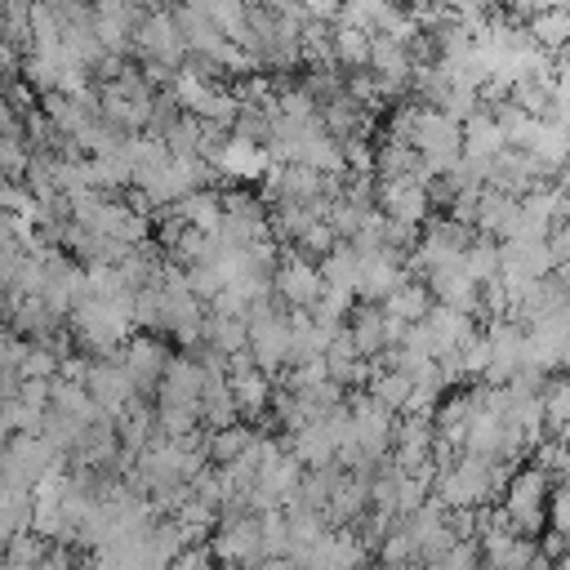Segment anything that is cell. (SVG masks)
I'll return each instance as SVG.
<instances>
[{
	"instance_id": "cell-21",
	"label": "cell",
	"mask_w": 570,
	"mask_h": 570,
	"mask_svg": "<svg viewBox=\"0 0 570 570\" xmlns=\"http://www.w3.org/2000/svg\"><path fill=\"white\" fill-rule=\"evenodd\" d=\"M254 428H240V423H232V428H214L209 436H205V459H214L218 468H227V463H236L249 445H254Z\"/></svg>"
},
{
	"instance_id": "cell-24",
	"label": "cell",
	"mask_w": 570,
	"mask_h": 570,
	"mask_svg": "<svg viewBox=\"0 0 570 570\" xmlns=\"http://www.w3.org/2000/svg\"><path fill=\"white\" fill-rule=\"evenodd\" d=\"M548 254H552V267H566L570 263V218H561L548 232Z\"/></svg>"
},
{
	"instance_id": "cell-9",
	"label": "cell",
	"mask_w": 570,
	"mask_h": 570,
	"mask_svg": "<svg viewBox=\"0 0 570 570\" xmlns=\"http://www.w3.org/2000/svg\"><path fill=\"white\" fill-rule=\"evenodd\" d=\"M272 169V160H267V151L258 147V142H245V138H223V147H218V156H214V174H223V178H263Z\"/></svg>"
},
{
	"instance_id": "cell-23",
	"label": "cell",
	"mask_w": 570,
	"mask_h": 570,
	"mask_svg": "<svg viewBox=\"0 0 570 570\" xmlns=\"http://www.w3.org/2000/svg\"><path fill=\"white\" fill-rule=\"evenodd\" d=\"M548 517H552V530L570 539V481L548 494Z\"/></svg>"
},
{
	"instance_id": "cell-30",
	"label": "cell",
	"mask_w": 570,
	"mask_h": 570,
	"mask_svg": "<svg viewBox=\"0 0 570 570\" xmlns=\"http://www.w3.org/2000/svg\"><path fill=\"white\" fill-rule=\"evenodd\" d=\"M392 4H396V0H392Z\"/></svg>"
},
{
	"instance_id": "cell-3",
	"label": "cell",
	"mask_w": 570,
	"mask_h": 570,
	"mask_svg": "<svg viewBox=\"0 0 570 570\" xmlns=\"http://www.w3.org/2000/svg\"><path fill=\"white\" fill-rule=\"evenodd\" d=\"M321 289H325L321 267H316L307 254L289 249L285 258H276V272H272V294H276L285 307H294V312H312V307L321 303Z\"/></svg>"
},
{
	"instance_id": "cell-15",
	"label": "cell",
	"mask_w": 570,
	"mask_h": 570,
	"mask_svg": "<svg viewBox=\"0 0 570 570\" xmlns=\"http://www.w3.org/2000/svg\"><path fill=\"white\" fill-rule=\"evenodd\" d=\"M428 307H432V294H428V285L423 281H405V285H396L387 298H383V316L387 321H396V325H419L423 316H428Z\"/></svg>"
},
{
	"instance_id": "cell-6",
	"label": "cell",
	"mask_w": 570,
	"mask_h": 570,
	"mask_svg": "<svg viewBox=\"0 0 570 570\" xmlns=\"http://www.w3.org/2000/svg\"><path fill=\"white\" fill-rule=\"evenodd\" d=\"M410 281V267L401 263V254H392V249H370V254H361V289H356V298H365V303H383L396 285H405Z\"/></svg>"
},
{
	"instance_id": "cell-4",
	"label": "cell",
	"mask_w": 570,
	"mask_h": 570,
	"mask_svg": "<svg viewBox=\"0 0 570 570\" xmlns=\"http://www.w3.org/2000/svg\"><path fill=\"white\" fill-rule=\"evenodd\" d=\"M374 209L383 218H396L405 227H419L432 214V191L423 183H414V178H379L374 183Z\"/></svg>"
},
{
	"instance_id": "cell-26",
	"label": "cell",
	"mask_w": 570,
	"mask_h": 570,
	"mask_svg": "<svg viewBox=\"0 0 570 570\" xmlns=\"http://www.w3.org/2000/svg\"><path fill=\"white\" fill-rule=\"evenodd\" d=\"M499 13H508V18H517V22H525L534 9H539V0H490Z\"/></svg>"
},
{
	"instance_id": "cell-10",
	"label": "cell",
	"mask_w": 570,
	"mask_h": 570,
	"mask_svg": "<svg viewBox=\"0 0 570 570\" xmlns=\"http://www.w3.org/2000/svg\"><path fill=\"white\" fill-rule=\"evenodd\" d=\"M472 227H476L481 236L508 240V236H512V227H517V196L494 191V187H481V196H476V214H472Z\"/></svg>"
},
{
	"instance_id": "cell-25",
	"label": "cell",
	"mask_w": 570,
	"mask_h": 570,
	"mask_svg": "<svg viewBox=\"0 0 570 570\" xmlns=\"http://www.w3.org/2000/svg\"><path fill=\"white\" fill-rule=\"evenodd\" d=\"M298 9H303V18L307 22H338V9H343V0H298Z\"/></svg>"
},
{
	"instance_id": "cell-11",
	"label": "cell",
	"mask_w": 570,
	"mask_h": 570,
	"mask_svg": "<svg viewBox=\"0 0 570 570\" xmlns=\"http://www.w3.org/2000/svg\"><path fill=\"white\" fill-rule=\"evenodd\" d=\"M508 147L503 129H499V116L490 107H476L468 120H463V156L468 160H494L499 151Z\"/></svg>"
},
{
	"instance_id": "cell-8",
	"label": "cell",
	"mask_w": 570,
	"mask_h": 570,
	"mask_svg": "<svg viewBox=\"0 0 570 570\" xmlns=\"http://www.w3.org/2000/svg\"><path fill=\"white\" fill-rule=\"evenodd\" d=\"M116 361H120V370L129 374V383H134V392H156L160 387V374H165V365H169V356H165V347L156 343V338H129L120 352H116Z\"/></svg>"
},
{
	"instance_id": "cell-20",
	"label": "cell",
	"mask_w": 570,
	"mask_h": 570,
	"mask_svg": "<svg viewBox=\"0 0 570 570\" xmlns=\"http://www.w3.org/2000/svg\"><path fill=\"white\" fill-rule=\"evenodd\" d=\"M499 267H503V258H499V240L476 232V236L468 240V249H463V272H468L476 285H490V281H499Z\"/></svg>"
},
{
	"instance_id": "cell-5",
	"label": "cell",
	"mask_w": 570,
	"mask_h": 570,
	"mask_svg": "<svg viewBox=\"0 0 570 570\" xmlns=\"http://www.w3.org/2000/svg\"><path fill=\"white\" fill-rule=\"evenodd\" d=\"M85 392H89V401L98 405V414H107V419H116L129 401H138V392H134V383H129V374L120 370V361L116 356H98V361H85Z\"/></svg>"
},
{
	"instance_id": "cell-16",
	"label": "cell",
	"mask_w": 570,
	"mask_h": 570,
	"mask_svg": "<svg viewBox=\"0 0 570 570\" xmlns=\"http://www.w3.org/2000/svg\"><path fill=\"white\" fill-rule=\"evenodd\" d=\"M174 214H178L191 232L218 236V223H223V196H218V191H209V187H200V191L183 196V200L174 205Z\"/></svg>"
},
{
	"instance_id": "cell-28",
	"label": "cell",
	"mask_w": 570,
	"mask_h": 570,
	"mask_svg": "<svg viewBox=\"0 0 570 570\" xmlns=\"http://www.w3.org/2000/svg\"><path fill=\"white\" fill-rule=\"evenodd\" d=\"M561 472H566V481H570V441H561Z\"/></svg>"
},
{
	"instance_id": "cell-19",
	"label": "cell",
	"mask_w": 570,
	"mask_h": 570,
	"mask_svg": "<svg viewBox=\"0 0 570 570\" xmlns=\"http://www.w3.org/2000/svg\"><path fill=\"white\" fill-rule=\"evenodd\" d=\"M191 9H200L227 40H245V22H249V0H187Z\"/></svg>"
},
{
	"instance_id": "cell-27",
	"label": "cell",
	"mask_w": 570,
	"mask_h": 570,
	"mask_svg": "<svg viewBox=\"0 0 570 570\" xmlns=\"http://www.w3.org/2000/svg\"><path fill=\"white\" fill-rule=\"evenodd\" d=\"M557 187H561V196L570 200V156H566V165L557 169Z\"/></svg>"
},
{
	"instance_id": "cell-1",
	"label": "cell",
	"mask_w": 570,
	"mask_h": 570,
	"mask_svg": "<svg viewBox=\"0 0 570 570\" xmlns=\"http://www.w3.org/2000/svg\"><path fill=\"white\" fill-rule=\"evenodd\" d=\"M548 494H552V472H543L539 463L508 472L503 481V525L521 539H534L548 521Z\"/></svg>"
},
{
	"instance_id": "cell-22",
	"label": "cell",
	"mask_w": 570,
	"mask_h": 570,
	"mask_svg": "<svg viewBox=\"0 0 570 570\" xmlns=\"http://www.w3.org/2000/svg\"><path fill=\"white\" fill-rule=\"evenodd\" d=\"M543 428H552L557 441H570V379L548 383V392H543Z\"/></svg>"
},
{
	"instance_id": "cell-14",
	"label": "cell",
	"mask_w": 570,
	"mask_h": 570,
	"mask_svg": "<svg viewBox=\"0 0 570 570\" xmlns=\"http://www.w3.org/2000/svg\"><path fill=\"white\" fill-rule=\"evenodd\" d=\"M321 281L325 285H334V289H347V294H356L361 289V249L352 245V240H338L321 263Z\"/></svg>"
},
{
	"instance_id": "cell-18",
	"label": "cell",
	"mask_w": 570,
	"mask_h": 570,
	"mask_svg": "<svg viewBox=\"0 0 570 570\" xmlns=\"http://www.w3.org/2000/svg\"><path fill=\"white\" fill-rule=\"evenodd\" d=\"M410 392H414V383H410L401 370H392V365H379V370L370 374V383H365V396H370L374 405H383L387 414H401L405 401H410Z\"/></svg>"
},
{
	"instance_id": "cell-17",
	"label": "cell",
	"mask_w": 570,
	"mask_h": 570,
	"mask_svg": "<svg viewBox=\"0 0 570 570\" xmlns=\"http://www.w3.org/2000/svg\"><path fill=\"white\" fill-rule=\"evenodd\" d=\"M525 151L534 156V165L543 174H557L566 165V156H570V129L557 125V120H539V134H534V142Z\"/></svg>"
},
{
	"instance_id": "cell-2",
	"label": "cell",
	"mask_w": 570,
	"mask_h": 570,
	"mask_svg": "<svg viewBox=\"0 0 570 570\" xmlns=\"http://www.w3.org/2000/svg\"><path fill=\"white\" fill-rule=\"evenodd\" d=\"M134 49L142 53L147 67H160V71H178L187 49H183V36H178V22H174V9H151L142 13V22L134 27Z\"/></svg>"
},
{
	"instance_id": "cell-12",
	"label": "cell",
	"mask_w": 570,
	"mask_h": 570,
	"mask_svg": "<svg viewBox=\"0 0 570 570\" xmlns=\"http://www.w3.org/2000/svg\"><path fill=\"white\" fill-rule=\"evenodd\" d=\"M525 36L543 49V53H566L570 49V9H534L525 18Z\"/></svg>"
},
{
	"instance_id": "cell-7",
	"label": "cell",
	"mask_w": 570,
	"mask_h": 570,
	"mask_svg": "<svg viewBox=\"0 0 570 570\" xmlns=\"http://www.w3.org/2000/svg\"><path fill=\"white\" fill-rule=\"evenodd\" d=\"M347 334H352L356 352L370 361V356H383L387 347H396V343H401V334H405V325L387 321V316H383V307L365 303V307H356V312H352V325H347Z\"/></svg>"
},
{
	"instance_id": "cell-13",
	"label": "cell",
	"mask_w": 570,
	"mask_h": 570,
	"mask_svg": "<svg viewBox=\"0 0 570 570\" xmlns=\"http://www.w3.org/2000/svg\"><path fill=\"white\" fill-rule=\"evenodd\" d=\"M370 40H374V31L334 22V27H330V53H334V67H347V71L370 67Z\"/></svg>"
},
{
	"instance_id": "cell-29",
	"label": "cell",
	"mask_w": 570,
	"mask_h": 570,
	"mask_svg": "<svg viewBox=\"0 0 570 570\" xmlns=\"http://www.w3.org/2000/svg\"><path fill=\"white\" fill-rule=\"evenodd\" d=\"M539 9H570V0H539Z\"/></svg>"
}]
</instances>
